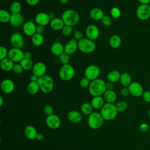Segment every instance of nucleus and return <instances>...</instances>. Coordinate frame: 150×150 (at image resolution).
Instances as JSON below:
<instances>
[{
    "instance_id": "f257e3e1",
    "label": "nucleus",
    "mask_w": 150,
    "mask_h": 150,
    "mask_svg": "<svg viewBox=\"0 0 150 150\" xmlns=\"http://www.w3.org/2000/svg\"><path fill=\"white\" fill-rule=\"evenodd\" d=\"M105 82L100 79H97L91 81L88 87L90 94L93 96H101L107 90Z\"/></svg>"
},
{
    "instance_id": "f03ea898",
    "label": "nucleus",
    "mask_w": 150,
    "mask_h": 150,
    "mask_svg": "<svg viewBox=\"0 0 150 150\" xmlns=\"http://www.w3.org/2000/svg\"><path fill=\"white\" fill-rule=\"evenodd\" d=\"M64 25L73 26L77 25L80 20L79 13L73 9L65 10L61 16Z\"/></svg>"
},
{
    "instance_id": "7ed1b4c3",
    "label": "nucleus",
    "mask_w": 150,
    "mask_h": 150,
    "mask_svg": "<svg viewBox=\"0 0 150 150\" xmlns=\"http://www.w3.org/2000/svg\"><path fill=\"white\" fill-rule=\"evenodd\" d=\"M118 112L115 105L113 103H105L100 110V114L103 119L107 121L115 119L118 115Z\"/></svg>"
},
{
    "instance_id": "20e7f679",
    "label": "nucleus",
    "mask_w": 150,
    "mask_h": 150,
    "mask_svg": "<svg viewBox=\"0 0 150 150\" xmlns=\"http://www.w3.org/2000/svg\"><path fill=\"white\" fill-rule=\"evenodd\" d=\"M38 82L40 90L43 93L48 94L52 91L54 87V81L50 76L45 75L39 77Z\"/></svg>"
},
{
    "instance_id": "39448f33",
    "label": "nucleus",
    "mask_w": 150,
    "mask_h": 150,
    "mask_svg": "<svg viewBox=\"0 0 150 150\" xmlns=\"http://www.w3.org/2000/svg\"><path fill=\"white\" fill-rule=\"evenodd\" d=\"M103 121L104 119L100 113H98V112H93L88 115L87 124L91 129H97L102 127Z\"/></svg>"
},
{
    "instance_id": "423d86ee",
    "label": "nucleus",
    "mask_w": 150,
    "mask_h": 150,
    "mask_svg": "<svg viewBox=\"0 0 150 150\" xmlns=\"http://www.w3.org/2000/svg\"><path fill=\"white\" fill-rule=\"evenodd\" d=\"M74 74V69L69 63L63 64L59 71V76L60 79L66 81L71 80L73 78Z\"/></svg>"
},
{
    "instance_id": "0eeeda50",
    "label": "nucleus",
    "mask_w": 150,
    "mask_h": 150,
    "mask_svg": "<svg viewBox=\"0 0 150 150\" xmlns=\"http://www.w3.org/2000/svg\"><path fill=\"white\" fill-rule=\"evenodd\" d=\"M78 49L84 53H91L96 49V44L93 40L83 38L78 41Z\"/></svg>"
},
{
    "instance_id": "6e6552de",
    "label": "nucleus",
    "mask_w": 150,
    "mask_h": 150,
    "mask_svg": "<svg viewBox=\"0 0 150 150\" xmlns=\"http://www.w3.org/2000/svg\"><path fill=\"white\" fill-rule=\"evenodd\" d=\"M136 15L141 21L149 19L150 18V5L140 4L137 8Z\"/></svg>"
},
{
    "instance_id": "1a4fd4ad",
    "label": "nucleus",
    "mask_w": 150,
    "mask_h": 150,
    "mask_svg": "<svg viewBox=\"0 0 150 150\" xmlns=\"http://www.w3.org/2000/svg\"><path fill=\"white\" fill-rule=\"evenodd\" d=\"M100 73L98 66L95 64H91L87 66L84 70V77L91 81L98 79Z\"/></svg>"
},
{
    "instance_id": "9d476101",
    "label": "nucleus",
    "mask_w": 150,
    "mask_h": 150,
    "mask_svg": "<svg viewBox=\"0 0 150 150\" xmlns=\"http://www.w3.org/2000/svg\"><path fill=\"white\" fill-rule=\"evenodd\" d=\"M8 57L14 63H19L24 59V52L21 49L12 47L9 50Z\"/></svg>"
},
{
    "instance_id": "9b49d317",
    "label": "nucleus",
    "mask_w": 150,
    "mask_h": 150,
    "mask_svg": "<svg viewBox=\"0 0 150 150\" xmlns=\"http://www.w3.org/2000/svg\"><path fill=\"white\" fill-rule=\"evenodd\" d=\"M46 124L49 128L52 129H56L61 125V120L58 115L53 114L46 117Z\"/></svg>"
},
{
    "instance_id": "f8f14e48",
    "label": "nucleus",
    "mask_w": 150,
    "mask_h": 150,
    "mask_svg": "<svg viewBox=\"0 0 150 150\" xmlns=\"http://www.w3.org/2000/svg\"><path fill=\"white\" fill-rule=\"evenodd\" d=\"M10 42L13 47L21 49L23 47L25 41L22 35L18 32L12 34L10 37Z\"/></svg>"
},
{
    "instance_id": "ddd939ff",
    "label": "nucleus",
    "mask_w": 150,
    "mask_h": 150,
    "mask_svg": "<svg viewBox=\"0 0 150 150\" xmlns=\"http://www.w3.org/2000/svg\"><path fill=\"white\" fill-rule=\"evenodd\" d=\"M130 94L134 97H138L142 96L144 89L142 85L137 81L132 82L128 87Z\"/></svg>"
},
{
    "instance_id": "4468645a",
    "label": "nucleus",
    "mask_w": 150,
    "mask_h": 150,
    "mask_svg": "<svg viewBox=\"0 0 150 150\" xmlns=\"http://www.w3.org/2000/svg\"><path fill=\"white\" fill-rule=\"evenodd\" d=\"M32 70V74L37 76L38 77H40L46 75L47 67L44 63L38 62L33 64Z\"/></svg>"
},
{
    "instance_id": "2eb2a0df",
    "label": "nucleus",
    "mask_w": 150,
    "mask_h": 150,
    "mask_svg": "<svg viewBox=\"0 0 150 150\" xmlns=\"http://www.w3.org/2000/svg\"><path fill=\"white\" fill-rule=\"evenodd\" d=\"M99 34V29L95 25H90L86 28V35L87 38L94 41L98 38Z\"/></svg>"
},
{
    "instance_id": "dca6fc26",
    "label": "nucleus",
    "mask_w": 150,
    "mask_h": 150,
    "mask_svg": "<svg viewBox=\"0 0 150 150\" xmlns=\"http://www.w3.org/2000/svg\"><path fill=\"white\" fill-rule=\"evenodd\" d=\"M36 25L33 21H29L23 23L22 30L25 35L29 37H32L36 33Z\"/></svg>"
},
{
    "instance_id": "f3484780",
    "label": "nucleus",
    "mask_w": 150,
    "mask_h": 150,
    "mask_svg": "<svg viewBox=\"0 0 150 150\" xmlns=\"http://www.w3.org/2000/svg\"><path fill=\"white\" fill-rule=\"evenodd\" d=\"M78 49V41L74 38L69 40L64 46V52L69 55L74 54Z\"/></svg>"
},
{
    "instance_id": "a211bd4d",
    "label": "nucleus",
    "mask_w": 150,
    "mask_h": 150,
    "mask_svg": "<svg viewBox=\"0 0 150 150\" xmlns=\"http://www.w3.org/2000/svg\"><path fill=\"white\" fill-rule=\"evenodd\" d=\"M35 21L36 23L39 25L46 26L50 23L51 21L49 14L45 12H39L38 13L35 18Z\"/></svg>"
},
{
    "instance_id": "6ab92c4d",
    "label": "nucleus",
    "mask_w": 150,
    "mask_h": 150,
    "mask_svg": "<svg viewBox=\"0 0 150 150\" xmlns=\"http://www.w3.org/2000/svg\"><path fill=\"white\" fill-rule=\"evenodd\" d=\"M1 88L4 93L10 94L12 93L15 89V84L13 81L11 79H4L1 82Z\"/></svg>"
},
{
    "instance_id": "aec40b11",
    "label": "nucleus",
    "mask_w": 150,
    "mask_h": 150,
    "mask_svg": "<svg viewBox=\"0 0 150 150\" xmlns=\"http://www.w3.org/2000/svg\"><path fill=\"white\" fill-rule=\"evenodd\" d=\"M67 118L72 123H79L82 121L81 114L77 110H71L67 114Z\"/></svg>"
},
{
    "instance_id": "412c9836",
    "label": "nucleus",
    "mask_w": 150,
    "mask_h": 150,
    "mask_svg": "<svg viewBox=\"0 0 150 150\" xmlns=\"http://www.w3.org/2000/svg\"><path fill=\"white\" fill-rule=\"evenodd\" d=\"M9 23L12 26L18 27L23 24V17L20 13H11Z\"/></svg>"
},
{
    "instance_id": "4be33fe9",
    "label": "nucleus",
    "mask_w": 150,
    "mask_h": 150,
    "mask_svg": "<svg viewBox=\"0 0 150 150\" xmlns=\"http://www.w3.org/2000/svg\"><path fill=\"white\" fill-rule=\"evenodd\" d=\"M50 27L53 30H62L63 26L65 25L61 18H55L52 19L49 23Z\"/></svg>"
},
{
    "instance_id": "5701e85b",
    "label": "nucleus",
    "mask_w": 150,
    "mask_h": 150,
    "mask_svg": "<svg viewBox=\"0 0 150 150\" xmlns=\"http://www.w3.org/2000/svg\"><path fill=\"white\" fill-rule=\"evenodd\" d=\"M50 51L54 56L59 57L64 52V46L60 42H56L52 45Z\"/></svg>"
},
{
    "instance_id": "b1692460",
    "label": "nucleus",
    "mask_w": 150,
    "mask_h": 150,
    "mask_svg": "<svg viewBox=\"0 0 150 150\" xmlns=\"http://www.w3.org/2000/svg\"><path fill=\"white\" fill-rule=\"evenodd\" d=\"M25 137L30 140L36 139L38 132L36 129L33 125H28L26 126L23 131Z\"/></svg>"
},
{
    "instance_id": "393cba45",
    "label": "nucleus",
    "mask_w": 150,
    "mask_h": 150,
    "mask_svg": "<svg viewBox=\"0 0 150 150\" xmlns=\"http://www.w3.org/2000/svg\"><path fill=\"white\" fill-rule=\"evenodd\" d=\"M94 109H101L104 105V98L101 96H95L91 100L90 103Z\"/></svg>"
},
{
    "instance_id": "a878e982",
    "label": "nucleus",
    "mask_w": 150,
    "mask_h": 150,
    "mask_svg": "<svg viewBox=\"0 0 150 150\" xmlns=\"http://www.w3.org/2000/svg\"><path fill=\"white\" fill-rule=\"evenodd\" d=\"M14 62L10 59L9 57L5 58L1 60L0 66L1 69L4 71H11L12 70V69L14 66Z\"/></svg>"
},
{
    "instance_id": "bb28decb",
    "label": "nucleus",
    "mask_w": 150,
    "mask_h": 150,
    "mask_svg": "<svg viewBox=\"0 0 150 150\" xmlns=\"http://www.w3.org/2000/svg\"><path fill=\"white\" fill-rule=\"evenodd\" d=\"M104 16V13L103 11L98 8H94L90 12V18L95 21H101Z\"/></svg>"
},
{
    "instance_id": "cd10ccee",
    "label": "nucleus",
    "mask_w": 150,
    "mask_h": 150,
    "mask_svg": "<svg viewBox=\"0 0 150 150\" xmlns=\"http://www.w3.org/2000/svg\"><path fill=\"white\" fill-rule=\"evenodd\" d=\"M26 90L29 94L34 95L37 94L40 90V87L38 82L30 81V83L27 86Z\"/></svg>"
},
{
    "instance_id": "c85d7f7f",
    "label": "nucleus",
    "mask_w": 150,
    "mask_h": 150,
    "mask_svg": "<svg viewBox=\"0 0 150 150\" xmlns=\"http://www.w3.org/2000/svg\"><path fill=\"white\" fill-rule=\"evenodd\" d=\"M104 100L108 103H114L117 99V95L112 90H106L103 94Z\"/></svg>"
},
{
    "instance_id": "c756f323",
    "label": "nucleus",
    "mask_w": 150,
    "mask_h": 150,
    "mask_svg": "<svg viewBox=\"0 0 150 150\" xmlns=\"http://www.w3.org/2000/svg\"><path fill=\"white\" fill-rule=\"evenodd\" d=\"M110 46L113 49L118 48L121 44V39L117 35H112L109 40Z\"/></svg>"
},
{
    "instance_id": "7c9ffc66",
    "label": "nucleus",
    "mask_w": 150,
    "mask_h": 150,
    "mask_svg": "<svg viewBox=\"0 0 150 150\" xmlns=\"http://www.w3.org/2000/svg\"><path fill=\"white\" fill-rule=\"evenodd\" d=\"M121 74L117 70H111L108 73L107 78L108 81L114 83L120 81Z\"/></svg>"
},
{
    "instance_id": "2f4dec72",
    "label": "nucleus",
    "mask_w": 150,
    "mask_h": 150,
    "mask_svg": "<svg viewBox=\"0 0 150 150\" xmlns=\"http://www.w3.org/2000/svg\"><path fill=\"white\" fill-rule=\"evenodd\" d=\"M120 82L122 86L128 87L132 83V79L130 74L128 73H122L120 79Z\"/></svg>"
},
{
    "instance_id": "473e14b6",
    "label": "nucleus",
    "mask_w": 150,
    "mask_h": 150,
    "mask_svg": "<svg viewBox=\"0 0 150 150\" xmlns=\"http://www.w3.org/2000/svg\"><path fill=\"white\" fill-rule=\"evenodd\" d=\"M44 42V37L42 34L35 33L32 37V43L36 47H39L43 45Z\"/></svg>"
},
{
    "instance_id": "72a5a7b5",
    "label": "nucleus",
    "mask_w": 150,
    "mask_h": 150,
    "mask_svg": "<svg viewBox=\"0 0 150 150\" xmlns=\"http://www.w3.org/2000/svg\"><path fill=\"white\" fill-rule=\"evenodd\" d=\"M93 109L91 104L88 103H84L81 106V112L86 115H89L93 112Z\"/></svg>"
},
{
    "instance_id": "f704fd0d",
    "label": "nucleus",
    "mask_w": 150,
    "mask_h": 150,
    "mask_svg": "<svg viewBox=\"0 0 150 150\" xmlns=\"http://www.w3.org/2000/svg\"><path fill=\"white\" fill-rule=\"evenodd\" d=\"M11 14L8 11L5 9H1L0 11V22L1 23H8L9 22Z\"/></svg>"
},
{
    "instance_id": "c9c22d12",
    "label": "nucleus",
    "mask_w": 150,
    "mask_h": 150,
    "mask_svg": "<svg viewBox=\"0 0 150 150\" xmlns=\"http://www.w3.org/2000/svg\"><path fill=\"white\" fill-rule=\"evenodd\" d=\"M22 9V5L18 1L13 2L10 6V11L11 13H20Z\"/></svg>"
},
{
    "instance_id": "e433bc0d",
    "label": "nucleus",
    "mask_w": 150,
    "mask_h": 150,
    "mask_svg": "<svg viewBox=\"0 0 150 150\" xmlns=\"http://www.w3.org/2000/svg\"><path fill=\"white\" fill-rule=\"evenodd\" d=\"M20 64H21L22 67H23V70H29L30 69H32L33 64V62L31 60L29 59H23L21 62Z\"/></svg>"
},
{
    "instance_id": "4c0bfd02",
    "label": "nucleus",
    "mask_w": 150,
    "mask_h": 150,
    "mask_svg": "<svg viewBox=\"0 0 150 150\" xmlns=\"http://www.w3.org/2000/svg\"><path fill=\"white\" fill-rule=\"evenodd\" d=\"M115 107L118 112H122L127 110L128 105L125 101H120L115 104Z\"/></svg>"
},
{
    "instance_id": "58836bf2",
    "label": "nucleus",
    "mask_w": 150,
    "mask_h": 150,
    "mask_svg": "<svg viewBox=\"0 0 150 150\" xmlns=\"http://www.w3.org/2000/svg\"><path fill=\"white\" fill-rule=\"evenodd\" d=\"M110 15L112 18L118 19L121 15V10L118 7H113L110 11Z\"/></svg>"
},
{
    "instance_id": "ea45409f",
    "label": "nucleus",
    "mask_w": 150,
    "mask_h": 150,
    "mask_svg": "<svg viewBox=\"0 0 150 150\" xmlns=\"http://www.w3.org/2000/svg\"><path fill=\"white\" fill-rule=\"evenodd\" d=\"M73 32V29L72 26H69V25H64L63 28L62 29V33L63 35V36L68 37L70 36Z\"/></svg>"
},
{
    "instance_id": "a19ab883",
    "label": "nucleus",
    "mask_w": 150,
    "mask_h": 150,
    "mask_svg": "<svg viewBox=\"0 0 150 150\" xmlns=\"http://www.w3.org/2000/svg\"><path fill=\"white\" fill-rule=\"evenodd\" d=\"M59 58L60 62L63 63V64H68L70 61V55L64 52L59 57Z\"/></svg>"
},
{
    "instance_id": "79ce46f5",
    "label": "nucleus",
    "mask_w": 150,
    "mask_h": 150,
    "mask_svg": "<svg viewBox=\"0 0 150 150\" xmlns=\"http://www.w3.org/2000/svg\"><path fill=\"white\" fill-rule=\"evenodd\" d=\"M101 23L105 26H110L112 23V19L111 16L108 15H104L101 20Z\"/></svg>"
},
{
    "instance_id": "37998d69",
    "label": "nucleus",
    "mask_w": 150,
    "mask_h": 150,
    "mask_svg": "<svg viewBox=\"0 0 150 150\" xmlns=\"http://www.w3.org/2000/svg\"><path fill=\"white\" fill-rule=\"evenodd\" d=\"M43 111H44L45 114L47 117V116H49V115H51L53 114L54 110H53V108L52 107V105H50L49 104H46L44 106Z\"/></svg>"
},
{
    "instance_id": "c03bdc74",
    "label": "nucleus",
    "mask_w": 150,
    "mask_h": 150,
    "mask_svg": "<svg viewBox=\"0 0 150 150\" xmlns=\"http://www.w3.org/2000/svg\"><path fill=\"white\" fill-rule=\"evenodd\" d=\"M23 69L22 67L21 64L20 63H16L14 64V66L12 69V71H13L14 73L17 74H21L23 71Z\"/></svg>"
},
{
    "instance_id": "a18cd8bd",
    "label": "nucleus",
    "mask_w": 150,
    "mask_h": 150,
    "mask_svg": "<svg viewBox=\"0 0 150 150\" xmlns=\"http://www.w3.org/2000/svg\"><path fill=\"white\" fill-rule=\"evenodd\" d=\"M9 51L5 46H1L0 47V60H2L5 58H6V56H8Z\"/></svg>"
},
{
    "instance_id": "49530a36",
    "label": "nucleus",
    "mask_w": 150,
    "mask_h": 150,
    "mask_svg": "<svg viewBox=\"0 0 150 150\" xmlns=\"http://www.w3.org/2000/svg\"><path fill=\"white\" fill-rule=\"evenodd\" d=\"M90 83H91L90 80H89L87 78L84 77H83L80 80V86L82 88H86V87H89Z\"/></svg>"
},
{
    "instance_id": "de8ad7c7",
    "label": "nucleus",
    "mask_w": 150,
    "mask_h": 150,
    "mask_svg": "<svg viewBox=\"0 0 150 150\" xmlns=\"http://www.w3.org/2000/svg\"><path fill=\"white\" fill-rule=\"evenodd\" d=\"M142 97L144 102L146 103H150V91L149 90L144 91Z\"/></svg>"
},
{
    "instance_id": "09e8293b",
    "label": "nucleus",
    "mask_w": 150,
    "mask_h": 150,
    "mask_svg": "<svg viewBox=\"0 0 150 150\" xmlns=\"http://www.w3.org/2000/svg\"><path fill=\"white\" fill-rule=\"evenodd\" d=\"M74 36V38L77 40V41H79L80 40H81L82 39H83V33L79 30H77L74 32L73 34Z\"/></svg>"
},
{
    "instance_id": "8fccbe9b",
    "label": "nucleus",
    "mask_w": 150,
    "mask_h": 150,
    "mask_svg": "<svg viewBox=\"0 0 150 150\" xmlns=\"http://www.w3.org/2000/svg\"><path fill=\"white\" fill-rule=\"evenodd\" d=\"M139 130L142 132H147L149 129V125L146 123V122H142L141 123L140 125H139Z\"/></svg>"
},
{
    "instance_id": "3c124183",
    "label": "nucleus",
    "mask_w": 150,
    "mask_h": 150,
    "mask_svg": "<svg viewBox=\"0 0 150 150\" xmlns=\"http://www.w3.org/2000/svg\"><path fill=\"white\" fill-rule=\"evenodd\" d=\"M120 94L123 97H127L129 94H130L128 88L125 87H124L123 88H122L120 90Z\"/></svg>"
},
{
    "instance_id": "603ef678",
    "label": "nucleus",
    "mask_w": 150,
    "mask_h": 150,
    "mask_svg": "<svg viewBox=\"0 0 150 150\" xmlns=\"http://www.w3.org/2000/svg\"><path fill=\"white\" fill-rule=\"evenodd\" d=\"M45 30V28L42 25H36V33L39 34H43Z\"/></svg>"
},
{
    "instance_id": "864d4df0",
    "label": "nucleus",
    "mask_w": 150,
    "mask_h": 150,
    "mask_svg": "<svg viewBox=\"0 0 150 150\" xmlns=\"http://www.w3.org/2000/svg\"><path fill=\"white\" fill-rule=\"evenodd\" d=\"M40 0H26V3L30 6H35L39 2Z\"/></svg>"
},
{
    "instance_id": "5fc2aeb1",
    "label": "nucleus",
    "mask_w": 150,
    "mask_h": 150,
    "mask_svg": "<svg viewBox=\"0 0 150 150\" xmlns=\"http://www.w3.org/2000/svg\"><path fill=\"white\" fill-rule=\"evenodd\" d=\"M32 57V54L31 52H30L29 51H26V52H24V59L31 60Z\"/></svg>"
},
{
    "instance_id": "6e6d98bb",
    "label": "nucleus",
    "mask_w": 150,
    "mask_h": 150,
    "mask_svg": "<svg viewBox=\"0 0 150 150\" xmlns=\"http://www.w3.org/2000/svg\"><path fill=\"white\" fill-rule=\"evenodd\" d=\"M105 86H106V89L107 90H112L113 87H114V84H113V83H111V82H107L105 83Z\"/></svg>"
},
{
    "instance_id": "4d7b16f0",
    "label": "nucleus",
    "mask_w": 150,
    "mask_h": 150,
    "mask_svg": "<svg viewBox=\"0 0 150 150\" xmlns=\"http://www.w3.org/2000/svg\"><path fill=\"white\" fill-rule=\"evenodd\" d=\"M39 77H38L37 76L32 74L31 76H30V81H35V82H38V80H39Z\"/></svg>"
},
{
    "instance_id": "13d9d810",
    "label": "nucleus",
    "mask_w": 150,
    "mask_h": 150,
    "mask_svg": "<svg viewBox=\"0 0 150 150\" xmlns=\"http://www.w3.org/2000/svg\"><path fill=\"white\" fill-rule=\"evenodd\" d=\"M43 134H41V133H38V134H37V135H36V139L37 140H38V141H41V140L43 139Z\"/></svg>"
},
{
    "instance_id": "bf43d9fd",
    "label": "nucleus",
    "mask_w": 150,
    "mask_h": 150,
    "mask_svg": "<svg viewBox=\"0 0 150 150\" xmlns=\"http://www.w3.org/2000/svg\"><path fill=\"white\" fill-rule=\"evenodd\" d=\"M140 4H150V0H138Z\"/></svg>"
},
{
    "instance_id": "052dcab7",
    "label": "nucleus",
    "mask_w": 150,
    "mask_h": 150,
    "mask_svg": "<svg viewBox=\"0 0 150 150\" xmlns=\"http://www.w3.org/2000/svg\"><path fill=\"white\" fill-rule=\"evenodd\" d=\"M69 0H59V2L61 4H66L69 2Z\"/></svg>"
},
{
    "instance_id": "680f3d73",
    "label": "nucleus",
    "mask_w": 150,
    "mask_h": 150,
    "mask_svg": "<svg viewBox=\"0 0 150 150\" xmlns=\"http://www.w3.org/2000/svg\"><path fill=\"white\" fill-rule=\"evenodd\" d=\"M49 16H50V19H51V20L56 18V17H54L55 16H54V13H50V14H49Z\"/></svg>"
},
{
    "instance_id": "e2e57ef3",
    "label": "nucleus",
    "mask_w": 150,
    "mask_h": 150,
    "mask_svg": "<svg viewBox=\"0 0 150 150\" xmlns=\"http://www.w3.org/2000/svg\"><path fill=\"white\" fill-rule=\"evenodd\" d=\"M3 103H4V99H3L2 97L1 96V97H0V106H1V107Z\"/></svg>"
},
{
    "instance_id": "0e129e2a",
    "label": "nucleus",
    "mask_w": 150,
    "mask_h": 150,
    "mask_svg": "<svg viewBox=\"0 0 150 150\" xmlns=\"http://www.w3.org/2000/svg\"><path fill=\"white\" fill-rule=\"evenodd\" d=\"M148 116H149V118H150V108L149 109V111H148Z\"/></svg>"
},
{
    "instance_id": "69168bd1",
    "label": "nucleus",
    "mask_w": 150,
    "mask_h": 150,
    "mask_svg": "<svg viewBox=\"0 0 150 150\" xmlns=\"http://www.w3.org/2000/svg\"><path fill=\"white\" fill-rule=\"evenodd\" d=\"M149 137H150V129L149 130Z\"/></svg>"
}]
</instances>
